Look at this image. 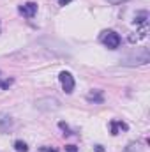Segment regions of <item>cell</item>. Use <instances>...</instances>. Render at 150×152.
I'll list each match as a JSON object with an SVG mask.
<instances>
[{"label":"cell","instance_id":"obj_1","mask_svg":"<svg viewBox=\"0 0 150 152\" xmlns=\"http://www.w3.org/2000/svg\"><path fill=\"white\" fill-rule=\"evenodd\" d=\"M150 62V53L147 48H143L138 55H133V57H125L120 64L122 66H129V67H134V66H145Z\"/></svg>","mask_w":150,"mask_h":152},{"label":"cell","instance_id":"obj_2","mask_svg":"<svg viewBox=\"0 0 150 152\" xmlns=\"http://www.w3.org/2000/svg\"><path fill=\"white\" fill-rule=\"evenodd\" d=\"M99 41H101V42H103L108 50H117V48L120 46V42H122L120 36H118L115 30H104V32L101 34Z\"/></svg>","mask_w":150,"mask_h":152},{"label":"cell","instance_id":"obj_3","mask_svg":"<svg viewBox=\"0 0 150 152\" xmlns=\"http://www.w3.org/2000/svg\"><path fill=\"white\" fill-rule=\"evenodd\" d=\"M36 108L42 110V112H55V110L60 108V103L55 97H42V99L36 101Z\"/></svg>","mask_w":150,"mask_h":152},{"label":"cell","instance_id":"obj_4","mask_svg":"<svg viewBox=\"0 0 150 152\" xmlns=\"http://www.w3.org/2000/svg\"><path fill=\"white\" fill-rule=\"evenodd\" d=\"M58 80H60V85H62L66 94H71L74 90V78H73V75L69 71H62L58 75Z\"/></svg>","mask_w":150,"mask_h":152},{"label":"cell","instance_id":"obj_5","mask_svg":"<svg viewBox=\"0 0 150 152\" xmlns=\"http://www.w3.org/2000/svg\"><path fill=\"white\" fill-rule=\"evenodd\" d=\"M20 12L23 16H27V18H34L36 12H37V4L36 2H27V4H23L20 7Z\"/></svg>","mask_w":150,"mask_h":152},{"label":"cell","instance_id":"obj_6","mask_svg":"<svg viewBox=\"0 0 150 152\" xmlns=\"http://www.w3.org/2000/svg\"><path fill=\"white\" fill-rule=\"evenodd\" d=\"M12 124H14V120H12L11 115L0 112V133H7L12 127Z\"/></svg>","mask_w":150,"mask_h":152},{"label":"cell","instance_id":"obj_7","mask_svg":"<svg viewBox=\"0 0 150 152\" xmlns=\"http://www.w3.org/2000/svg\"><path fill=\"white\" fill-rule=\"evenodd\" d=\"M87 101H88V103H94V104H101V103L104 101L103 90H90V92L87 94Z\"/></svg>","mask_w":150,"mask_h":152},{"label":"cell","instance_id":"obj_8","mask_svg":"<svg viewBox=\"0 0 150 152\" xmlns=\"http://www.w3.org/2000/svg\"><path fill=\"white\" fill-rule=\"evenodd\" d=\"M110 129H111L113 136H117L118 133L127 131V129H129V126H127L125 122H122V120H111V122H110Z\"/></svg>","mask_w":150,"mask_h":152},{"label":"cell","instance_id":"obj_9","mask_svg":"<svg viewBox=\"0 0 150 152\" xmlns=\"http://www.w3.org/2000/svg\"><path fill=\"white\" fill-rule=\"evenodd\" d=\"M122 152H143V145L138 142H131V143H127V147Z\"/></svg>","mask_w":150,"mask_h":152},{"label":"cell","instance_id":"obj_10","mask_svg":"<svg viewBox=\"0 0 150 152\" xmlns=\"http://www.w3.org/2000/svg\"><path fill=\"white\" fill-rule=\"evenodd\" d=\"M14 151L16 152H28V145L21 140H16L14 142Z\"/></svg>","mask_w":150,"mask_h":152},{"label":"cell","instance_id":"obj_11","mask_svg":"<svg viewBox=\"0 0 150 152\" xmlns=\"http://www.w3.org/2000/svg\"><path fill=\"white\" fill-rule=\"evenodd\" d=\"M11 85H12V80H11V78H7V80H0V88H2V90L9 88Z\"/></svg>","mask_w":150,"mask_h":152},{"label":"cell","instance_id":"obj_12","mask_svg":"<svg viewBox=\"0 0 150 152\" xmlns=\"http://www.w3.org/2000/svg\"><path fill=\"white\" fill-rule=\"evenodd\" d=\"M66 152H78V149H76L74 145H67L66 147Z\"/></svg>","mask_w":150,"mask_h":152},{"label":"cell","instance_id":"obj_13","mask_svg":"<svg viewBox=\"0 0 150 152\" xmlns=\"http://www.w3.org/2000/svg\"><path fill=\"white\" fill-rule=\"evenodd\" d=\"M111 5H118V4H122V2H127V0H108Z\"/></svg>","mask_w":150,"mask_h":152},{"label":"cell","instance_id":"obj_14","mask_svg":"<svg viewBox=\"0 0 150 152\" xmlns=\"http://www.w3.org/2000/svg\"><path fill=\"white\" fill-rule=\"evenodd\" d=\"M69 2H73V0H58V5H67Z\"/></svg>","mask_w":150,"mask_h":152},{"label":"cell","instance_id":"obj_15","mask_svg":"<svg viewBox=\"0 0 150 152\" xmlns=\"http://www.w3.org/2000/svg\"><path fill=\"white\" fill-rule=\"evenodd\" d=\"M42 151H44V152H57L55 149H46V147H42Z\"/></svg>","mask_w":150,"mask_h":152}]
</instances>
